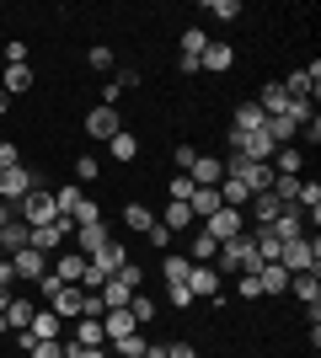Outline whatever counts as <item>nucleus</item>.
<instances>
[{
	"label": "nucleus",
	"instance_id": "f257e3e1",
	"mask_svg": "<svg viewBox=\"0 0 321 358\" xmlns=\"http://www.w3.org/2000/svg\"><path fill=\"white\" fill-rule=\"evenodd\" d=\"M214 257H220V268H214V273H257V268H262V257H257V230L230 236Z\"/></svg>",
	"mask_w": 321,
	"mask_h": 358
},
{
	"label": "nucleus",
	"instance_id": "f03ea898",
	"mask_svg": "<svg viewBox=\"0 0 321 358\" xmlns=\"http://www.w3.org/2000/svg\"><path fill=\"white\" fill-rule=\"evenodd\" d=\"M278 268H284V273H316V268H321V241H316V236L284 241V252H278Z\"/></svg>",
	"mask_w": 321,
	"mask_h": 358
},
{
	"label": "nucleus",
	"instance_id": "7ed1b4c3",
	"mask_svg": "<svg viewBox=\"0 0 321 358\" xmlns=\"http://www.w3.org/2000/svg\"><path fill=\"white\" fill-rule=\"evenodd\" d=\"M32 187H48V182L38 177V171H32L27 161H22V166H11V171H0V203H11V209H16V203H22V198L32 193Z\"/></svg>",
	"mask_w": 321,
	"mask_h": 358
},
{
	"label": "nucleus",
	"instance_id": "20e7f679",
	"mask_svg": "<svg viewBox=\"0 0 321 358\" xmlns=\"http://www.w3.org/2000/svg\"><path fill=\"white\" fill-rule=\"evenodd\" d=\"M54 187H32L27 198H22V203H16V220L27 224V230H38V224H54Z\"/></svg>",
	"mask_w": 321,
	"mask_h": 358
},
{
	"label": "nucleus",
	"instance_id": "39448f33",
	"mask_svg": "<svg viewBox=\"0 0 321 358\" xmlns=\"http://www.w3.org/2000/svg\"><path fill=\"white\" fill-rule=\"evenodd\" d=\"M199 230H204V236L214 241V246H225L230 236H241V230H246V214H241V209H214L209 220L199 224Z\"/></svg>",
	"mask_w": 321,
	"mask_h": 358
},
{
	"label": "nucleus",
	"instance_id": "423d86ee",
	"mask_svg": "<svg viewBox=\"0 0 321 358\" xmlns=\"http://www.w3.org/2000/svg\"><path fill=\"white\" fill-rule=\"evenodd\" d=\"M183 284H187V294H193V299H220V284H225V278L214 273V262H193Z\"/></svg>",
	"mask_w": 321,
	"mask_h": 358
},
{
	"label": "nucleus",
	"instance_id": "0eeeda50",
	"mask_svg": "<svg viewBox=\"0 0 321 358\" xmlns=\"http://www.w3.org/2000/svg\"><path fill=\"white\" fill-rule=\"evenodd\" d=\"M123 129V118H118V107H102L97 102L92 113H86V139H97V145H107V139Z\"/></svg>",
	"mask_w": 321,
	"mask_h": 358
},
{
	"label": "nucleus",
	"instance_id": "6e6552de",
	"mask_svg": "<svg viewBox=\"0 0 321 358\" xmlns=\"http://www.w3.org/2000/svg\"><path fill=\"white\" fill-rule=\"evenodd\" d=\"M48 273H54L64 289H80V278H86V257H80V252H59V257H48Z\"/></svg>",
	"mask_w": 321,
	"mask_h": 358
},
{
	"label": "nucleus",
	"instance_id": "1a4fd4ad",
	"mask_svg": "<svg viewBox=\"0 0 321 358\" xmlns=\"http://www.w3.org/2000/svg\"><path fill=\"white\" fill-rule=\"evenodd\" d=\"M257 107H262V118H284V113H290V91H284V80H262Z\"/></svg>",
	"mask_w": 321,
	"mask_h": 358
},
{
	"label": "nucleus",
	"instance_id": "9d476101",
	"mask_svg": "<svg viewBox=\"0 0 321 358\" xmlns=\"http://www.w3.org/2000/svg\"><path fill=\"white\" fill-rule=\"evenodd\" d=\"M220 177H225V161H220V155H199V161L187 166V182H193V187H220Z\"/></svg>",
	"mask_w": 321,
	"mask_h": 358
},
{
	"label": "nucleus",
	"instance_id": "9b49d317",
	"mask_svg": "<svg viewBox=\"0 0 321 358\" xmlns=\"http://www.w3.org/2000/svg\"><path fill=\"white\" fill-rule=\"evenodd\" d=\"M43 273H48V257H43V252H32V246H27V252H16V257H11V278H27V284H38Z\"/></svg>",
	"mask_w": 321,
	"mask_h": 358
},
{
	"label": "nucleus",
	"instance_id": "f8f14e48",
	"mask_svg": "<svg viewBox=\"0 0 321 358\" xmlns=\"http://www.w3.org/2000/svg\"><path fill=\"white\" fill-rule=\"evenodd\" d=\"M290 294L306 305V310H321V273H294L290 278Z\"/></svg>",
	"mask_w": 321,
	"mask_h": 358
},
{
	"label": "nucleus",
	"instance_id": "ddd939ff",
	"mask_svg": "<svg viewBox=\"0 0 321 358\" xmlns=\"http://www.w3.org/2000/svg\"><path fill=\"white\" fill-rule=\"evenodd\" d=\"M230 64H236V48H230L225 38H220V43H214V38H209V48H204V54H199V70H209V75H225Z\"/></svg>",
	"mask_w": 321,
	"mask_h": 358
},
{
	"label": "nucleus",
	"instance_id": "4468645a",
	"mask_svg": "<svg viewBox=\"0 0 321 358\" xmlns=\"http://www.w3.org/2000/svg\"><path fill=\"white\" fill-rule=\"evenodd\" d=\"M32 64H0V91L6 96H22V91H32Z\"/></svg>",
	"mask_w": 321,
	"mask_h": 358
},
{
	"label": "nucleus",
	"instance_id": "2eb2a0df",
	"mask_svg": "<svg viewBox=\"0 0 321 358\" xmlns=\"http://www.w3.org/2000/svg\"><path fill=\"white\" fill-rule=\"evenodd\" d=\"M284 209H290V203H278L273 193H257V198H252V203H246L241 214H252V220H257V230H268V224H273Z\"/></svg>",
	"mask_w": 321,
	"mask_h": 358
},
{
	"label": "nucleus",
	"instance_id": "dca6fc26",
	"mask_svg": "<svg viewBox=\"0 0 321 358\" xmlns=\"http://www.w3.org/2000/svg\"><path fill=\"white\" fill-rule=\"evenodd\" d=\"M80 299H86V289H64L59 284V294L48 299V310L59 315V321H80Z\"/></svg>",
	"mask_w": 321,
	"mask_h": 358
},
{
	"label": "nucleus",
	"instance_id": "f3484780",
	"mask_svg": "<svg viewBox=\"0 0 321 358\" xmlns=\"http://www.w3.org/2000/svg\"><path fill=\"white\" fill-rule=\"evenodd\" d=\"M27 331L38 337V343H59V331H64V321L54 310H32V321H27Z\"/></svg>",
	"mask_w": 321,
	"mask_h": 358
},
{
	"label": "nucleus",
	"instance_id": "a211bd4d",
	"mask_svg": "<svg viewBox=\"0 0 321 358\" xmlns=\"http://www.w3.org/2000/svg\"><path fill=\"white\" fill-rule=\"evenodd\" d=\"M155 224H161V230H193L199 220H193V209H187V203H171V198H166V209L155 214Z\"/></svg>",
	"mask_w": 321,
	"mask_h": 358
},
{
	"label": "nucleus",
	"instance_id": "6ab92c4d",
	"mask_svg": "<svg viewBox=\"0 0 321 358\" xmlns=\"http://www.w3.org/2000/svg\"><path fill=\"white\" fill-rule=\"evenodd\" d=\"M290 278H294V273H284L278 262H262V268H257V284H262V294H290Z\"/></svg>",
	"mask_w": 321,
	"mask_h": 358
},
{
	"label": "nucleus",
	"instance_id": "aec40b11",
	"mask_svg": "<svg viewBox=\"0 0 321 358\" xmlns=\"http://www.w3.org/2000/svg\"><path fill=\"white\" fill-rule=\"evenodd\" d=\"M187 209H193V220H209L214 209H225V203H220V187H193V198H187Z\"/></svg>",
	"mask_w": 321,
	"mask_h": 358
},
{
	"label": "nucleus",
	"instance_id": "412c9836",
	"mask_svg": "<svg viewBox=\"0 0 321 358\" xmlns=\"http://www.w3.org/2000/svg\"><path fill=\"white\" fill-rule=\"evenodd\" d=\"M97 299H102V310H129L134 289H129V284H118V278H107V284L97 289Z\"/></svg>",
	"mask_w": 321,
	"mask_h": 358
},
{
	"label": "nucleus",
	"instance_id": "4be33fe9",
	"mask_svg": "<svg viewBox=\"0 0 321 358\" xmlns=\"http://www.w3.org/2000/svg\"><path fill=\"white\" fill-rule=\"evenodd\" d=\"M76 348H107V331H102V315H80L76 321Z\"/></svg>",
	"mask_w": 321,
	"mask_h": 358
},
{
	"label": "nucleus",
	"instance_id": "5701e85b",
	"mask_svg": "<svg viewBox=\"0 0 321 358\" xmlns=\"http://www.w3.org/2000/svg\"><path fill=\"white\" fill-rule=\"evenodd\" d=\"M27 236H32L27 224H22V220H11L6 230H0V257H16V252H27Z\"/></svg>",
	"mask_w": 321,
	"mask_h": 358
},
{
	"label": "nucleus",
	"instance_id": "b1692460",
	"mask_svg": "<svg viewBox=\"0 0 321 358\" xmlns=\"http://www.w3.org/2000/svg\"><path fill=\"white\" fill-rule=\"evenodd\" d=\"M145 331H129V337H113V343H107V353L113 358H145Z\"/></svg>",
	"mask_w": 321,
	"mask_h": 358
},
{
	"label": "nucleus",
	"instance_id": "393cba45",
	"mask_svg": "<svg viewBox=\"0 0 321 358\" xmlns=\"http://www.w3.org/2000/svg\"><path fill=\"white\" fill-rule=\"evenodd\" d=\"M80 198H86V187H80V182H54V209H59V214H76Z\"/></svg>",
	"mask_w": 321,
	"mask_h": 358
},
{
	"label": "nucleus",
	"instance_id": "a878e982",
	"mask_svg": "<svg viewBox=\"0 0 321 358\" xmlns=\"http://www.w3.org/2000/svg\"><path fill=\"white\" fill-rule=\"evenodd\" d=\"M262 123H268V118H262V107L241 102V107H236V118H230V129H236V134H252V129H262Z\"/></svg>",
	"mask_w": 321,
	"mask_h": 358
},
{
	"label": "nucleus",
	"instance_id": "bb28decb",
	"mask_svg": "<svg viewBox=\"0 0 321 358\" xmlns=\"http://www.w3.org/2000/svg\"><path fill=\"white\" fill-rule=\"evenodd\" d=\"M107 155H113V161H134V155H139V134H129V129H118V134L107 139Z\"/></svg>",
	"mask_w": 321,
	"mask_h": 358
},
{
	"label": "nucleus",
	"instance_id": "cd10ccee",
	"mask_svg": "<svg viewBox=\"0 0 321 358\" xmlns=\"http://www.w3.org/2000/svg\"><path fill=\"white\" fill-rule=\"evenodd\" d=\"M70 241H76V252H80V257H92L97 246L107 241V224H80V230H76Z\"/></svg>",
	"mask_w": 321,
	"mask_h": 358
},
{
	"label": "nucleus",
	"instance_id": "c85d7f7f",
	"mask_svg": "<svg viewBox=\"0 0 321 358\" xmlns=\"http://www.w3.org/2000/svg\"><path fill=\"white\" fill-rule=\"evenodd\" d=\"M123 224L139 230V236H150V230H155V214L145 209V203H123Z\"/></svg>",
	"mask_w": 321,
	"mask_h": 358
},
{
	"label": "nucleus",
	"instance_id": "c756f323",
	"mask_svg": "<svg viewBox=\"0 0 321 358\" xmlns=\"http://www.w3.org/2000/svg\"><path fill=\"white\" fill-rule=\"evenodd\" d=\"M214 252H220V246H214L199 224H193V236H187V262H214Z\"/></svg>",
	"mask_w": 321,
	"mask_h": 358
},
{
	"label": "nucleus",
	"instance_id": "7c9ffc66",
	"mask_svg": "<svg viewBox=\"0 0 321 358\" xmlns=\"http://www.w3.org/2000/svg\"><path fill=\"white\" fill-rule=\"evenodd\" d=\"M102 331H107V343H113V337H129V331H139V327H134V315H129V310H107Z\"/></svg>",
	"mask_w": 321,
	"mask_h": 358
},
{
	"label": "nucleus",
	"instance_id": "2f4dec72",
	"mask_svg": "<svg viewBox=\"0 0 321 358\" xmlns=\"http://www.w3.org/2000/svg\"><path fill=\"white\" fill-rule=\"evenodd\" d=\"M187 268H193V262H187L183 252H166V257H161V278H166V284H183Z\"/></svg>",
	"mask_w": 321,
	"mask_h": 358
},
{
	"label": "nucleus",
	"instance_id": "473e14b6",
	"mask_svg": "<svg viewBox=\"0 0 321 358\" xmlns=\"http://www.w3.org/2000/svg\"><path fill=\"white\" fill-rule=\"evenodd\" d=\"M27 321H32V299H16L11 294V305H6V327H11V331H27Z\"/></svg>",
	"mask_w": 321,
	"mask_h": 358
},
{
	"label": "nucleus",
	"instance_id": "72a5a7b5",
	"mask_svg": "<svg viewBox=\"0 0 321 358\" xmlns=\"http://www.w3.org/2000/svg\"><path fill=\"white\" fill-rule=\"evenodd\" d=\"M204 11H209L214 22H225V27H230V22H241V11H246V6H241V0H209Z\"/></svg>",
	"mask_w": 321,
	"mask_h": 358
},
{
	"label": "nucleus",
	"instance_id": "f704fd0d",
	"mask_svg": "<svg viewBox=\"0 0 321 358\" xmlns=\"http://www.w3.org/2000/svg\"><path fill=\"white\" fill-rule=\"evenodd\" d=\"M86 59H92V70H97V75H118V54H113L107 43H97Z\"/></svg>",
	"mask_w": 321,
	"mask_h": 358
},
{
	"label": "nucleus",
	"instance_id": "c9c22d12",
	"mask_svg": "<svg viewBox=\"0 0 321 358\" xmlns=\"http://www.w3.org/2000/svg\"><path fill=\"white\" fill-rule=\"evenodd\" d=\"M129 315H134V327H150V321H155V299L134 294V299H129Z\"/></svg>",
	"mask_w": 321,
	"mask_h": 358
},
{
	"label": "nucleus",
	"instance_id": "e433bc0d",
	"mask_svg": "<svg viewBox=\"0 0 321 358\" xmlns=\"http://www.w3.org/2000/svg\"><path fill=\"white\" fill-rule=\"evenodd\" d=\"M204 48H209V32H204V27H183V54H187V59H199Z\"/></svg>",
	"mask_w": 321,
	"mask_h": 358
},
{
	"label": "nucleus",
	"instance_id": "4c0bfd02",
	"mask_svg": "<svg viewBox=\"0 0 321 358\" xmlns=\"http://www.w3.org/2000/svg\"><path fill=\"white\" fill-rule=\"evenodd\" d=\"M300 182H306V177H273V187H268V193H273L278 203H294V198H300Z\"/></svg>",
	"mask_w": 321,
	"mask_h": 358
},
{
	"label": "nucleus",
	"instance_id": "58836bf2",
	"mask_svg": "<svg viewBox=\"0 0 321 358\" xmlns=\"http://www.w3.org/2000/svg\"><path fill=\"white\" fill-rule=\"evenodd\" d=\"M70 220H76V230H80V224H102V209H97V198H80Z\"/></svg>",
	"mask_w": 321,
	"mask_h": 358
},
{
	"label": "nucleus",
	"instance_id": "ea45409f",
	"mask_svg": "<svg viewBox=\"0 0 321 358\" xmlns=\"http://www.w3.org/2000/svg\"><path fill=\"white\" fill-rule=\"evenodd\" d=\"M27 358H70V343H64V337H59V343H32Z\"/></svg>",
	"mask_w": 321,
	"mask_h": 358
},
{
	"label": "nucleus",
	"instance_id": "a19ab883",
	"mask_svg": "<svg viewBox=\"0 0 321 358\" xmlns=\"http://www.w3.org/2000/svg\"><path fill=\"white\" fill-rule=\"evenodd\" d=\"M166 198H171V203H187V198H193V182H187L183 171H177V177L166 182Z\"/></svg>",
	"mask_w": 321,
	"mask_h": 358
},
{
	"label": "nucleus",
	"instance_id": "79ce46f5",
	"mask_svg": "<svg viewBox=\"0 0 321 358\" xmlns=\"http://www.w3.org/2000/svg\"><path fill=\"white\" fill-rule=\"evenodd\" d=\"M236 294H241V299H262V284H257V273H236Z\"/></svg>",
	"mask_w": 321,
	"mask_h": 358
},
{
	"label": "nucleus",
	"instance_id": "37998d69",
	"mask_svg": "<svg viewBox=\"0 0 321 358\" xmlns=\"http://www.w3.org/2000/svg\"><path fill=\"white\" fill-rule=\"evenodd\" d=\"M166 299L177 305V310H193V305H199V299L187 294V284H166Z\"/></svg>",
	"mask_w": 321,
	"mask_h": 358
},
{
	"label": "nucleus",
	"instance_id": "c03bdc74",
	"mask_svg": "<svg viewBox=\"0 0 321 358\" xmlns=\"http://www.w3.org/2000/svg\"><path fill=\"white\" fill-rule=\"evenodd\" d=\"M113 278H118V284H129V289L139 294V278H145V273H139V262H123V268L113 273Z\"/></svg>",
	"mask_w": 321,
	"mask_h": 358
},
{
	"label": "nucleus",
	"instance_id": "a18cd8bd",
	"mask_svg": "<svg viewBox=\"0 0 321 358\" xmlns=\"http://www.w3.org/2000/svg\"><path fill=\"white\" fill-rule=\"evenodd\" d=\"M27 54H32V48L22 43V38H11V43H6V64H32Z\"/></svg>",
	"mask_w": 321,
	"mask_h": 358
},
{
	"label": "nucleus",
	"instance_id": "49530a36",
	"mask_svg": "<svg viewBox=\"0 0 321 358\" xmlns=\"http://www.w3.org/2000/svg\"><path fill=\"white\" fill-rule=\"evenodd\" d=\"M76 182H80V187L97 182V155H80V161H76Z\"/></svg>",
	"mask_w": 321,
	"mask_h": 358
},
{
	"label": "nucleus",
	"instance_id": "de8ad7c7",
	"mask_svg": "<svg viewBox=\"0 0 321 358\" xmlns=\"http://www.w3.org/2000/svg\"><path fill=\"white\" fill-rule=\"evenodd\" d=\"M11 166H22V150L11 139H0V171H11Z\"/></svg>",
	"mask_w": 321,
	"mask_h": 358
},
{
	"label": "nucleus",
	"instance_id": "09e8293b",
	"mask_svg": "<svg viewBox=\"0 0 321 358\" xmlns=\"http://www.w3.org/2000/svg\"><path fill=\"white\" fill-rule=\"evenodd\" d=\"M171 161H177V171L187 177V166L199 161V150H193V145H177V150H171Z\"/></svg>",
	"mask_w": 321,
	"mask_h": 358
},
{
	"label": "nucleus",
	"instance_id": "8fccbe9b",
	"mask_svg": "<svg viewBox=\"0 0 321 358\" xmlns=\"http://www.w3.org/2000/svg\"><path fill=\"white\" fill-rule=\"evenodd\" d=\"M166 358H199V348L193 343H166Z\"/></svg>",
	"mask_w": 321,
	"mask_h": 358
},
{
	"label": "nucleus",
	"instance_id": "3c124183",
	"mask_svg": "<svg viewBox=\"0 0 321 358\" xmlns=\"http://www.w3.org/2000/svg\"><path fill=\"white\" fill-rule=\"evenodd\" d=\"M300 139H306V145H321V118H311L306 129H300Z\"/></svg>",
	"mask_w": 321,
	"mask_h": 358
},
{
	"label": "nucleus",
	"instance_id": "603ef678",
	"mask_svg": "<svg viewBox=\"0 0 321 358\" xmlns=\"http://www.w3.org/2000/svg\"><path fill=\"white\" fill-rule=\"evenodd\" d=\"M70 348H76V343H70ZM70 358H113V353H107V348H76Z\"/></svg>",
	"mask_w": 321,
	"mask_h": 358
},
{
	"label": "nucleus",
	"instance_id": "864d4df0",
	"mask_svg": "<svg viewBox=\"0 0 321 358\" xmlns=\"http://www.w3.org/2000/svg\"><path fill=\"white\" fill-rule=\"evenodd\" d=\"M145 358H166V343H150V348H145Z\"/></svg>",
	"mask_w": 321,
	"mask_h": 358
},
{
	"label": "nucleus",
	"instance_id": "5fc2aeb1",
	"mask_svg": "<svg viewBox=\"0 0 321 358\" xmlns=\"http://www.w3.org/2000/svg\"><path fill=\"white\" fill-rule=\"evenodd\" d=\"M6 331H11V327H6V310H0V337H6Z\"/></svg>",
	"mask_w": 321,
	"mask_h": 358
},
{
	"label": "nucleus",
	"instance_id": "6e6d98bb",
	"mask_svg": "<svg viewBox=\"0 0 321 358\" xmlns=\"http://www.w3.org/2000/svg\"><path fill=\"white\" fill-rule=\"evenodd\" d=\"M70 353H76V348H70Z\"/></svg>",
	"mask_w": 321,
	"mask_h": 358
},
{
	"label": "nucleus",
	"instance_id": "4d7b16f0",
	"mask_svg": "<svg viewBox=\"0 0 321 358\" xmlns=\"http://www.w3.org/2000/svg\"><path fill=\"white\" fill-rule=\"evenodd\" d=\"M0 139H6V134H0Z\"/></svg>",
	"mask_w": 321,
	"mask_h": 358
}]
</instances>
